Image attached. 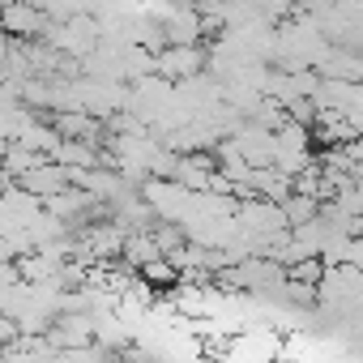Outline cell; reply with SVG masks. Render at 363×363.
Instances as JSON below:
<instances>
[{"label": "cell", "mask_w": 363, "mask_h": 363, "mask_svg": "<svg viewBox=\"0 0 363 363\" xmlns=\"http://www.w3.org/2000/svg\"><path fill=\"white\" fill-rule=\"evenodd\" d=\"M5 26H9L13 39H30V35L48 30L52 18L35 5V0H9V5H5Z\"/></svg>", "instance_id": "6da1fadb"}]
</instances>
